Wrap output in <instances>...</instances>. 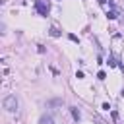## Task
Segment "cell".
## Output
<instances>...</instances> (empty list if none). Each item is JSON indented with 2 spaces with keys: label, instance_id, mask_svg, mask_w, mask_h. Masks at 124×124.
<instances>
[{
  "label": "cell",
  "instance_id": "cell-6",
  "mask_svg": "<svg viewBox=\"0 0 124 124\" xmlns=\"http://www.w3.org/2000/svg\"><path fill=\"white\" fill-rule=\"evenodd\" d=\"M107 17H108V19H116V10H110V12H107Z\"/></svg>",
  "mask_w": 124,
  "mask_h": 124
},
{
  "label": "cell",
  "instance_id": "cell-3",
  "mask_svg": "<svg viewBox=\"0 0 124 124\" xmlns=\"http://www.w3.org/2000/svg\"><path fill=\"white\" fill-rule=\"evenodd\" d=\"M70 112H72V116H74V120H76V122H78V120L81 118V112H79V110H78L76 107H72V108H70Z\"/></svg>",
  "mask_w": 124,
  "mask_h": 124
},
{
  "label": "cell",
  "instance_id": "cell-8",
  "mask_svg": "<svg viewBox=\"0 0 124 124\" xmlns=\"http://www.w3.org/2000/svg\"><path fill=\"white\" fill-rule=\"evenodd\" d=\"M105 78H107V74H105L103 70H99V72H97V79H105Z\"/></svg>",
  "mask_w": 124,
  "mask_h": 124
},
{
  "label": "cell",
  "instance_id": "cell-1",
  "mask_svg": "<svg viewBox=\"0 0 124 124\" xmlns=\"http://www.w3.org/2000/svg\"><path fill=\"white\" fill-rule=\"evenodd\" d=\"M35 10L39 16H48L50 12V2L48 0H35Z\"/></svg>",
  "mask_w": 124,
  "mask_h": 124
},
{
  "label": "cell",
  "instance_id": "cell-5",
  "mask_svg": "<svg viewBox=\"0 0 124 124\" xmlns=\"http://www.w3.org/2000/svg\"><path fill=\"white\" fill-rule=\"evenodd\" d=\"M48 35H50V37H54V39H56V37H60V31H58V29H56V27H50V31H48Z\"/></svg>",
  "mask_w": 124,
  "mask_h": 124
},
{
  "label": "cell",
  "instance_id": "cell-11",
  "mask_svg": "<svg viewBox=\"0 0 124 124\" xmlns=\"http://www.w3.org/2000/svg\"><path fill=\"white\" fill-rule=\"evenodd\" d=\"M97 2H99L101 6H105V4H107V0H97Z\"/></svg>",
  "mask_w": 124,
  "mask_h": 124
},
{
  "label": "cell",
  "instance_id": "cell-12",
  "mask_svg": "<svg viewBox=\"0 0 124 124\" xmlns=\"http://www.w3.org/2000/svg\"><path fill=\"white\" fill-rule=\"evenodd\" d=\"M120 95H122V97H124V87H122V91H120Z\"/></svg>",
  "mask_w": 124,
  "mask_h": 124
},
{
  "label": "cell",
  "instance_id": "cell-2",
  "mask_svg": "<svg viewBox=\"0 0 124 124\" xmlns=\"http://www.w3.org/2000/svg\"><path fill=\"white\" fill-rule=\"evenodd\" d=\"M4 108L10 110V112H16L17 110V99H16V95H8L4 99Z\"/></svg>",
  "mask_w": 124,
  "mask_h": 124
},
{
  "label": "cell",
  "instance_id": "cell-10",
  "mask_svg": "<svg viewBox=\"0 0 124 124\" xmlns=\"http://www.w3.org/2000/svg\"><path fill=\"white\" fill-rule=\"evenodd\" d=\"M37 50H39V52L43 54V52H45V46H43V45H37Z\"/></svg>",
  "mask_w": 124,
  "mask_h": 124
},
{
  "label": "cell",
  "instance_id": "cell-9",
  "mask_svg": "<svg viewBox=\"0 0 124 124\" xmlns=\"http://www.w3.org/2000/svg\"><path fill=\"white\" fill-rule=\"evenodd\" d=\"M108 66L114 68V66H116V60H114V58H108Z\"/></svg>",
  "mask_w": 124,
  "mask_h": 124
},
{
  "label": "cell",
  "instance_id": "cell-4",
  "mask_svg": "<svg viewBox=\"0 0 124 124\" xmlns=\"http://www.w3.org/2000/svg\"><path fill=\"white\" fill-rule=\"evenodd\" d=\"M41 124H54V120H52V116H41Z\"/></svg>",
  "mask_w": 124,
  "mask_h": 124
},
{
  "label": "cell",
  "instance_id": "cell-7",
  "mask_svg": "<svg viewBox=\"0 0 124 124\" xmlns=\"http://www.w3.org/2000/svg\"><path fill=\"white\" fill-rule=\"evenodd\" d=\"M68 39H70L72 43H79V39H78V37H76L74 33H70V35H68Z\"/></svg>",
  "mask_w": 124,
  "mask_h": 124
}]
</instances>
